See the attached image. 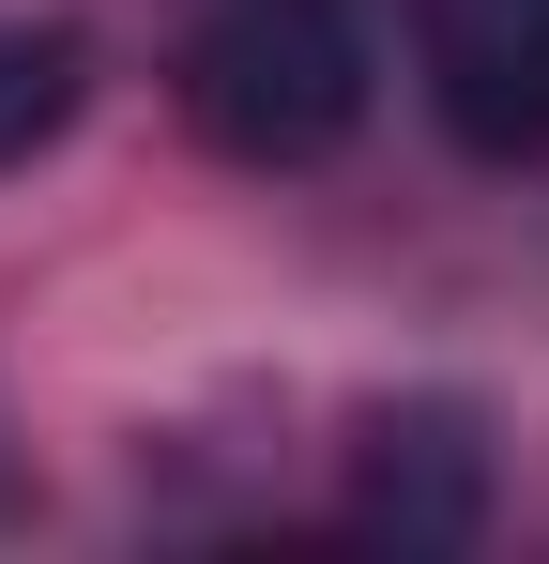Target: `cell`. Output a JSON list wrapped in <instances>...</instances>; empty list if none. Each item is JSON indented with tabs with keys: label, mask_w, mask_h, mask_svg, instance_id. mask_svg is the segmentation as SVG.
I'll list each match as a JSON object with an SVG mask.
<instances>
[{
	"label": "cell",
	"mask_w": 549,
	"mask_h": 564,
	"mask_svg": "<svg viewBox=\"0 0 549 564\" xmlns=\"http://www.w3.org/2000/svg\"><path fill=\"white\" fill-rule=\"evenodd\" d=\"M183 122L229 169H321L366 122V31L352 0H198L183 31Z\"/></svg>",
	"instance_id": "6da1fadb"
},
{
	"label": "cell",
	"mask_w": 549,
	"mask_h": 564,
	"mask_svg": "<svg viewBox=\"0 0 549 564\" xmlns=\"http://www.w3.org/2000/svg\"><path fill=\"white\" fill-rule=\"evenodd\" d=\"M412 77L458 153H549V0H412Z\"/></svg>",
	"instance_id": "7a4b0ae2"
},
{
	"label": "cell",
	"mask_w": 549,
	"mask_h": 564,
	"mask_svg": "<svg viewBox=\"0 0 549 564\" xmlns=\"http://www.w3.org/2000/svg\"><path fill=\"white\" fill-rule=\"evenodd\" d=\"M352 534L381 550H473L488 534V427L458 397H397L352 443Z\"/></svg>",
	"instance_id": "3957f363"
},
{
	"label": "cell",
	"mask_w": 549,
	"mask_h": 564,
	"mask_svg": "<svg viewBox=\"0 0 549 564\" xmlns=\"http://www.w3.org/2000/svg\"><path fill=\"white\" fill-rule=\"evenodd\" d=\"M77 107H92V31L77 15H15L0 31V169H31Z\"/></svg>",
	"instance_id": "277c9868"
}]
</instances>
